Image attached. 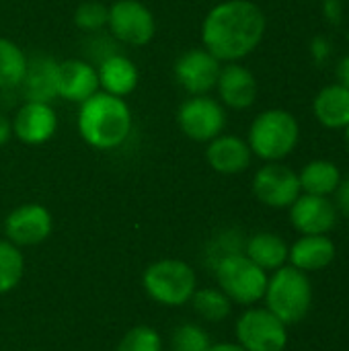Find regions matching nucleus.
Returning a JSON list of instances; mask_svg holds the SVG:
<instances>
[{"label": "nucleus", "instance_id": "a211bd4d", "mask_svg": "<svg viewBox=\"0 0 349 351\" xmlns=\"http://www.w3.org/2000/svg\"><path fill=\"white\" fill-rule=\"evenodd\" d=\"M337 249L327 234H302L288 251V263L304 274L321 271L335 261Z\"/></svg>", "mask_w": 349, "mask_h": 351}, {"label": "nucleus", "instance_id": "cd10ccee", "mask_svg": "<svg viewBox=\"0 0 349 351\" xmlns=\"http://www.w3.org/2000/svg\"><path fill=\"white\" fill-rule=\"evenodd\" d=\"M115 351H163V337L156 329L140 325L121 337Z\"/></svg>", "mask_w": 349, "mask_h": 351}, {"label": "nucleus", "instance_id": "f257e3e1", "mask_svg": "<svg viewBox=\"0 0 349 351\" xmlns=\"http://www.w3.org/2000/svg\"><path fill=\"white\" fill-rule=\"evenodd\" d=\"M265 25V14L255 2L224 0L204 16L202 41L220 62H239L257 49Z\"/></svg>", "mask_w": 349, "mask_h": 351}, {"label": "nucleus", "instance_id": "b1692460", "mask_svg": "<svg viewBox=\"0 0 349 351\" xmlns=\"http://www.w3.org/2000/svg\"><path fill=\"white\" fill-rule=\"evenodd\" d=\"M25 51L10 39L0 37V88L10 90L21 86L27 72Z\"/></svg>", "mask_w": 349, "mask_h": 351}, {"label": "nucleus", "instance_id": "2f4dec72", "mask_svg": "<svg viewBox=\"0 0 349 351\" xmlns=\"http://www.w3.org/2000/svg\"><path fill=\"white\" fill-rule=\"evenodd\" d=\"M337 78H339V84H344L346 88H349V56H346L339 66H337Z\"/></svg>", "mask_w": 349, "mask_h": 351}, {"label": "nucleus", "instance_id": "bb28decb", "mask_svg": "<svg viewBox=\"0 0 349 351\" xmlns=\"http://www.w3.org/2000/svg\"><path fill=\"white\" fill-rule=\"evenodd\" d=\"M210 346L208 331L195 323H183L171 335V351H208Z\"/></svg>", "mask_w": 349, "mask_h": 351}, {"label": "nucleus", "instance_id": "6e6552de", "mask_svg": "<svg viewBox=\"0 0 349 351\" xmlns=\"http://www.w3.org/2000/svg\"><path fill=\"white\" fill-rule=\"evenodd\" d=\"M107 27L117 41L134 47L150 43L156 33L154 14L140 0H115L109 6Z\"/></svg>", "mask_w": 349, "mask_h": 351}, {"label": "nucleus", "instance_id": "7c9ffc66", "mask_svg": "<svg viewBox=\"0 0 349 351\" xmlns=\"http://www.w3.org/2000/svg\"><path fill=\"white\" fill-rule=\"evenodd\" d=\"M12 136V125H10V119L0 111V148L10 140Z\"/></svg>", "mask_w": 349, "mask_h": 351}, {"label": "nucleus", "instance_id": "4468645a", "mask_svg": "<svg viewBox=\"0 0 349 351\" xmlns=\"http://www.w3.org/2000/svg\"><path fill=\"white\" fill-rule=\"evenodd\" d=\"M290 222L300 234H329L337 224V206L325 195L300 193L290 206Z\"/></svg>", "mask_w": 349, "mask_h": 351}, {"label": "nucleus", "instance_id": "7ed1b4c3", "mask_svg": "<svg viewBox=\"0 0 349 351\" xmlns=\"http://www.w3.org/2000/svg\"><path fill=\"white\" fill-rule=\"evenodd\" d=\"M313 284L309 274L292 267L290 263L276 269L267 278V288L263 294L265 308L272 311L284 325H298L306 319L313 308Z\"/></svg>", "mask_w": 349, "mask_h": 351}, {"label": "nucleus", "instance_id": "5701e85b", "mask_svg": "<svg viewBox=\"0 0 349 351\" xmlns=\"http://www.w3.org/2000/svg\"><path fill=\"white\" fill-rule=\"evenodd\" d=\"M300 191L309 195H333L341 183V171L331 160H311L300 173Z\"/></svg>", "mask_w": 349, "mask_h": 351}, {"label": "nucleus", "instance_id": "2eb2a0df", "mask_svg": "<svg viewBox=\"0 0 349 351\" xmlns=\"http://www.w3.org/2000/svg\"><path fill=\"white\" fill-rule=\"evenodd\" d=\"M101 90L99 72L84 60H66L56 70V93L70 103H84Z\"/></svg>", "mask_w": 349, "mask_h": 351}, {"label": "nucleus", "instance_id": "412c9836", "mask_svg": "<svg viewBox=\"0 0 349 351\" xmlns=\"http://www.w3.org/2000/svg\"><path fill=\"white\" fill-rule=\"evenodd\" d=\"M288 243L276 232H257L245 243V255L263 271H276L288 263Z\"/></svg>", "mask_w": 349, "mask_h": 351}, {"label": "nucleus", "instance_id": "aec40b11", "mask_svg": "<svg viewBox=\"0 0 349 351\" xmlns=\"http://www.w3.org/2000/svg\"><path fill=\"white\" fill-rule=\"evenodd\" d=\"M99 72V84L101 90L115 95V97H128L130 93L136 90L138 86V68L136 64L125 58V56H109L101 62V66L97 68Z\"/></svg>", "mask_w": 349, "mask_h": 351}, {"label": "nucleus", "instance_id": "39448f33", "mask_svg": "<svg viewBox=\"0 0 349 351\" xmlns=\"http://www.w3.org/2000/svg\"><path fill=\"white\" fill-rule=\"evenodd\" d=\"M144 292L160 306H183L197 290L193 267L181 259H160L146 267L142 276Z\"/></svg>", "mask_w": 349, "mask_h": 351}, {"label": "nucleus", "instance_id": "f3484780", "mask_svg": "<svg viewBox=\"0 0 349 351\" xmlns=\"http://www.w3.org/2000/svg\"><path fill=\"white\" fill-rule=\"evenodd\" d=\"M253 152L249 144L230 134H220L218 138L208 142L206 160L220 175H239L249 169Z\"/></svg>", "mask_w": 349, "mask_h": 351}, {"label": "nucleus", "instance_id": "c85d7f7f", "mask_svg": "<svg viewBox=\"0 0 349 351\" xmlns=\"http://www.w3.org/2000/svg\"><path fill=\"white\" fill-rule=\"evenodd\" d=\"M107 19H109V6L97 0H86L78 4L74 12V23L82 31H99L107 25Z\"/></svg>", "mask_w": 349, "mask_h": 351}, {"label": "nucleus", "instance_id": "4be33fe9", "mask_svg": "<svg viewBox=\"0 0 349 351\" xmlns=\"http://www.w3.org/2000/svg\"><path fill=\"white\" fill-rule=\"evenodd\" d=\"M56 70H58V62L49 58H35L33 62H27V72L21 82L25 99L49 103L53 97H58Z\"/></svg>", "mask_w": 349, "mask_h": 351}, {"label": "nucleus", "instance_id": "f8f14e48", "mask_svg": "<svg viewBox=\"0 0 349 351\" xmlns=\"http://www.w3.org/2000/svg\"><path fill=\"white\" fill-rule=\"evenodd\" d=\"M51 230H53L51 214L41 204L19 206L4 220V234L19 249L41 245L51 234Z\"/></svg>", "mask_w": 349, "mask_h": 351}, {"label": "nucleus", "instance_id": "20e7f679", "mask_svg": "<svg viewBox=\"0 0 349 351\" xmlns=\"http://www.w3.org/2000/svg\"><path fill=\"white\" fill-rule=\"evenodd\" d=\"M300 128L286 109H267L259 113L249 128V148L265 162H280L290 156L298 144Z\"/></svg>", "mask_w": 349, "mask_h": 351}, {"label": "nucleus", "instance_id": "1a4fd4ad", "mask_svg": "<svg viewBox=\"0 0 349 351\" xmlns=\"http://www.w3.org/2000/svg\"><path fill=\"white\" fill-rule=\"evenodd\" d=\"M181 132L195 142H210L226 128V111L220 101L208 95H193L177 111Z\"/></svg>", "mask_w": 349, "mask_h": 351}, {"label": "nucleus", "instance_id": "0eeeda50", "mask_svg": "<svg viewBox=\"0 0 349 351\" xmlns=\"http://www.w3.org/2000/svg\"><path fill=\"white\" fill-rule=\"evenodd\" d=\"M234 333L245 351H284L288 346V325L267 308L245 311L237 321Z\"/></svg>", "mask_w": 349, "mask_h": 351}, {"label": "nucleus", "instance_id": "dca6fc26", "mask_svg": "<svg viewBox=\"0 0 349 351\" xmlns=\"http://www.w3.org/2000/svg\"><path fill=\"white\" fill-rule=\"evenodd\" d=\"M216 90L220 103L230 109L243 111L249 109L257 99V80L249 68L241 66L239 62H226V66L220 68Z\"/></svg>", "mask_w": 349, "mask_h": 351}, {"label": "nucleus", "instance_id": "9b49d317", "mask_svg": "<svg viewBox=\"0 0 349 351\" xmlns=\"http://www.w3.org/2000/svg\"><path fill=\"white\" fill-rule=\"evenodd\" d=\"M220 68L222 62L214 58L206 47H191L177 58L175 78L191 97L208 95L212 88H216Z\"/></svg>", "mask_w": 349, "mask_h": 351}, {"label": "nucleus", "instance_id": "c756f323", "mask_svg": "<svg viewBox=\"0 0 349 351\" xmlns=\"http://www.w3.org/2000/svg\"><path fill=\"white\" fill-rule=\"evenodd\" d=\"M335 195H337V204H335L337 210H341V214L349 218V177L346 181L341 179V183H339Z\"/></svg>", "mask_w": 349, "mask_h": 351}, {"label": "nucleus", "instance_id": "473e14b6", "mask_svg": "<svg viewBox=\"0 0 349 351\" xmlns=\"http://www.w3.org/2000/svg\"><path fill=\"white\" fill-rule=\"evenodd\" d=\"M208 351H245L239 343H216V346H210Z\"/></svg>", "mask_w": 349, "mask_h": 351}, {"label": "nucleus", "instance_id": "ddd939ff", "mask_svg": "<svg viewBox=\"0 0 349 351\" xmlns=\"http://www.w3.org/2000/svg\"><path fill=\"white\" fill-rule=\"evenodd\" d=\"M12 136H16L27 146H39L53 138L58 130V115L49 103L25 101L14 113Z\"/></svg>", "mask_w": 349, "mask_h": 351}, {"label": "nucleus", "instance_id": "a878e982", "mask_svg": "<svg viewBox=\"0 0 349 351\" xmlns=\"http://www.w3.org/2000/svg\"><path fill=\"white\" fill-rule=\"evenodd\" d=\"M25 259L16 245L10 241H0V294L12 292L23 280Z\"/></svg>", "mask_w": 349, "mask_h": 351}, {"label": "nucleus", "instance_id": "72a5a7b5", "mask_svg": "<svg viewBox=\"0 0 349 351\" xmlns=\"http://www.w3.org/2000/svg\"><path fill=\"white\" fill-rule=\"evenodd\" d=\"M346 144H348V148H349V125L346 128Z\"/></svg>", "mask_w": 349, "mask_h": 351}, {"label": "nucleus", "instance_id": "6ab92c4d", "mask_svg": "<svg viewBox=\"0 0 349 351\" xmlns=\"http://www.w3.org/2000/svg\"><path fill=\"white\" fill-rule=\"evenodd\" d=\"M315 117L329 130H346L349 125V88L344 84H329L321 88L313 103Z\"/></svg>", "mask_w": 349, "mask_h": 351}, {"label": "nucleus", "instance_id": "9d476101", "mask_svg": "<svg viewBox=\"0 0 349 351\" xmlns=\"http://www.w3.org/2000/svg\"><path fill=\"white\" fill-rule=\"evenodd\" d=\"M253 193L267 208H290L302 193L298 173L282 162H267L253 177Z\"/></svg>", "mask_w": 349, "mask_h": 351}, {"label": "nucleus", "instance_id": "f03ea898", "mask_svg": "<svg viewBox=\"0 0 349 351\" xmlns=\"http://www.w3.org/2000/svg\"><path fill=\"white\" fill-rule=\"evenodd\" d=\"M134 117L128 103L121 97L105 90L95 93L91 99L80 103L78 132L80 138L97 150L119 148L132 134Z\"/></svg>", "mask_w": 349, "mask_h": 351}, {"label": "nucleus", "instance_id": "423d86ee", "mask_svg": "<svg viewBox=\"0 0 349 351\" xmlns=\"http://www.w3.org/2000/svg\"><path fill=\"white\" fill-rule=\"evenodd\" d=\"M218 288L241 306H253L263 300L267 288V271L255 265L245 253H232L222 257L212 267Z\"/></svg>", "mask_w": 349, "mask_h": 351}, {"label": "nucleus", "instance_id": "393cba45", "mask_svg": "<svg viewBox=\"0 0 349 351\" xmlns=\"http://www.w3.org/2000/svg\"><path fill=\"white\" fill-rule=\"evenodd\" d=\"M189 302H191L195 315L208 323H222L232 313V302L220 288L195 290V294L191 296Z\"/></svg>", "mask_w": 349, "mask_h": 351}]
</instances>
